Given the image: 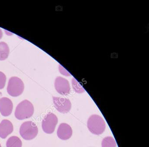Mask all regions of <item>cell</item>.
<instances>
[{"mask_svg": "<svg viewBox=\"0 0 149 147\" xmlns=\"http://www.w3.org/2000/svg\"><path fill=\"white\" fill-rule=\"evenodd\" d=\"M34 112L33 105L28 100H24L18 104L15 109V115L19 120L30 118Z\"/></svg>", "mask_w": 149, "mask_h": 147, "instance_id": "cell-1", "label": "cell"}, {"mask_svg": "<svg viewBox=\"0 0 149 147\" xmlns=\"http://www.w3.org/2000/svg\"><path fill=\"white\" fill-rule=\"evenodd\" d=\"M87 125L89 131L95 135L102 134L106 128L104 120L97 115H91L88 120Z\"/></svg>", "mask_w": 149, "mask_h": 147, "instance_id": "cell-2", "label": "cell"}, {"mask_svg": "<svg viewBox=\"0 0 149 147\" xmlns=\"http://www.w3.org/2000/svg\"><path fill=\"white\" fill-rule=\"evenodd\" d=\"M19 133L22 137L25 140H32L38 134V127L33 122H25L21 126Z\"/></svg>", "mask_w": 149, "mask_h": 147, "instance_id": "cell-3", "label": "cell"}, {"mask_svg": "<svg viewBox=\"0 0 149 147\" xmlns=\"http://www.w3.org/2000/svg\"><path fill=\"white\" fill-rule=\"evenodd\" d=\"M24 84L19 78L13 77L10 78L7 87L8 94L13 97L19 96L24 90Z\"/></svg>", "mask_w": 149, "mask_h": 147, "instance_id": "cell-4", "label": "cell"}, {"mask_svg": "<svg viewBox=\"0 0 149 147\" xmlns=\"http://www.w3.org/2000/svg\"><path fill=\"white\" fill-rule=\"evenodd\" d=\"M58 123V118L56 115L50 113L47 114L42 121V128L45 133L51 134L54 133Z\"/></svg>", "mask_w": 149, "mask_h": 147, "instance_id": "cell-5", "label": "cell"}, {"mask_svg": "<svg viewBox=\"0 0 149 147\" xmlns=\"http://www.w3.org/2000/svg\"><path fill=\"white\" fill-rule=\"evenodd\" d=\"M54 106L58 112L66 113L70 111L71 103L68 99L61 97H53Z\"/></svg>", "mask_w": 149, "mask_h": 147, "instance_id": "cell-6", "label": "cell"}, {"mask_svg": "<svg viewBox=\"0 0 149 147\" xmlns=\"http://www.w3.org/2000/svg\"><path fill=\"white\" fill-rule=\"evenodd\" d=\"M55 87L56 91L60 94L65 95L70 93V88L69 83L64 78L57 77L55 81Z\"/></svg>", "mask_w": 149, "mask_h": 147, "instance_id": "cell-7", "label": "cell"}, {"mask_svg": "<svg viewBox=\"0 0 149 147\" xmlns=\"http://www.w3.org/2000/svg\"><path fill=\"white\" fill-rule=\"evenodd\" d=\"M13 105L11 99L7 97L0 99V112L4 116H10L13 112Z\"/></svg>", "mask_w": 149, "mask_h": 147, "instance_id": "cell-8", "label": "cell"}, {"mask_svg": "<svg viewBox=\"0 0 149 147\" xmlns=\"http://www.w3.org/2000/svg\"><path fill=\"white\" fill-rule=\"evenodd\" d=\"M57 135L58 137L61 140H68L71 137L72 135L71 127L67 123H61L58 127Z\"/></svg>", "mask_w": 149, "mask_h": 147, "instance_id": "cell-9", "label": "cell"}, {"mask_svg": "<svg viewBox=\"0 0 149 147\" xmlns=\"http://www.w3.org/2000/svg\"><path fill=\"white\" fill-rule=\"evenodd\" d=\"M13 126L10 121L3 120L0 123V137L5 139L13 133Z\"/></svg>", "mask_w": 149, "mask_h": 147, "instance_id": "cell-10", "label": "cell"}, {"mask_svg": "<svg viewBox=\"0 0 149 147\" xmlns=\"http://www.w3.org/2000/svg\"><path fill=\"white\" fill-rule=\"evenodd\" d=\"M9 54V49L6 43L0 42V60H4L8 57Z\"/></svg>", "mask_w": 149, "mask_h": 147, "instance_id": "cell-11", "label": "cell"}, {"mask_svg": "<svg viewBox=\"0 0 149 147\" xmlns=\"http://www.w3.org/2000/svg\"><path fill=\"white\" fill-rule=\"evenodd\" d=\"M22 142L17 136H12L8 138L6 143L7 147H22Z\"/></svg>", "mask_w": 149, "mask_h": 147, "instance_id": "cell-12", "label": "cell"}, {"mask_svg": "<svg viewBox=\"0 0 149 147\" xmlns=\"http://www.w3.org/2000/svg\"><path fill=\"white\" fill-rule=\"evenodd\" d=\"M102 147H116V143L115 139L111 136H106L103 139Z\"/></svg>", "mask_w": 149, "mask_h": 147, "instance_id": "cell-13", "label": "cell"}, {"mask_svg": "<svg viewBox=\"0 0 149 147\" xmlns=\"http://www.w3.org/2000/svg\"><path fill=\"white\" fill-rule=\"evenodd\" d=\"M72 87L74 91L78 93H81L85 92L84 88L80 85V83L75 79L73 78L72 79Z\"/></svg>", "mask_w": 149, "mask_h": 147, "instance_id": "cell-14", "label": "cell"}, {"mask_svg": "<svg viewBox=\"0 0 149 147\" xmlns=\"http://www.w3.org/2000/svg\"><path fill=\"white\" fill-rule=\"evenodd\" d=\"M6 81V77L5 74L0 71V89H2L5 87Z\"/></svg>", "mask_w": 149, "mask_h": 147, "instance_id": "cell-15", "label": "cell"}, {"mask_svg": "<svg viewBox=\"0 0 149 147\" xmlns=\"http://www.w3.org/2000/svg\"><path fill=\"white\" fill-rule=\"evenodd\" d=\"M59 69H60V71L61 73L63 75H65V76H70V73H69L67 70H65L62 66L60 65L59 67Z\"/></svg>", "mask_w": 149, "mask_h": 147, "instance_id": "cell-16", "label": "cell"}, {"mask_svg": "<svg viewBox=\"0 0 149 147\" xmlns=\"http://www.w3.org/2000/svg\"><path fill=\"white\" fill-rule=\"evenodd\" d=\"M2 36H3V33L1 30L0 29V39L2 38Z\"/></svg>", "mask_w": 149, "mask_h": 147, "instance_id": "cell-17", "label": "cell"}, {"mask_svg": "<svg viewBox=\"0 0 149 147\" xmlns=\"http://www.w3.org/2000/svg\"><path fill=\"white\" fill-rule=\"evenodd\" d=\"M2 93H1V92H0V99H1V96H2Z\"/></svg>", "mask_w": 149, "mask_h": 147, "instance_id": "cell-18", "label": "cell"}, {"mask_svg": "<svg viewBox=\"0 0 149 147\" xmlns=\"http://www.w3.org/2000/svg\"><path fill=\"white\" fill-rule=\"evenodd\" d=\"M0 147H1V144H0Z\"/></svg>", "mask_w": 149, "mask_h": 147, "instance_id": "cell-19", "label": "cell"}]
</instances>
